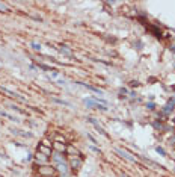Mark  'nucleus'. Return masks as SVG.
I'll list each match as a JSON object with an SVG mask.
<instances>
[{
    "instance_id": "nucleus-12",
    "label": "nucleus",
    "mask_w": 175,
    "mask_h": 177,
    "mask_svg": "<svg viewBox=\"0 0 175 177\" xmlns=\"http://www.w3.org/2000/svg\"><path fill=\"white\" fill-rule=\"evenodd\" d=\"M77 85H80V86H85V88H88L89 91H92V92H95V94H100V95H103L104 92L100 90V88H97V86H92V85H88V83H83V82H76Z\"/></svg>"
},
{
    "instance_id": "nucleus-25",
    "label": "nucleus",
    "mask_w": 175,
    "mask_h": 177,
    "mask_svg": "<svg viewBox=\"0 0 175 177\" xmlns=\"http://www.w3.org/2000/svg\"><path fill=\"white\" fill-rule=\"evenodd\" d=\"M0 12H9V9H8V6L5 3L0 2Z\"/></svg>"
},
{
    "instance_id": "nucleus-32",
    "label": "nucleus",
    "mask_w": 175,
    "mask_h": 177,
    "mask_svg": "<svg viewBox=\"0 0 175 177\" xmlns=\"http://www.w3.org/2000/svg\"><path fill=\"white\" fill-rule=\"evenodd\" d=\"M174 100H175V97H174Z\"/></svg>"
},
{
    "instance_id": "nucleus-26",
    "label": "nucleus",
    "mask_w": 175,
    "mask_h": 177,
    "mask_svg": "<svg viewBox=\"0 0 175 177\" xmlns=\"http://www.w3.org/2000/svg\"><path fill=\"white\" fill-rule=\"evenodd\" d=\"M95 109H98V111H103V112H106L107 111V108H106V104H97V108H95Z\"/></svg>"
},
{
    "instance_id": "nucleus-30",
    "label": "nucleus",
    "mask_w": 175,
    "mask_h": 177,
    "mask_svg": "<svg viewBox=\"0 0 175 177\" xmlns=\"http://www.w3.org/2000/svg\"><path fill=\"white\" fill-rule=\"evenodd\" d=\"M130 95H131V97H133V99H134V97H136V92H134V91H130Z\"/></svg>"
},
{
    "instance_id": "nucleus-13",
    "label": "nucleus",
    "mask_w": 175,
    "mask_h": 177,
    "mask_svg": "<svg viewBox=\"0 0 175 177\" xmlns=\"http://www.w3.org/2000/svg\"><path fill=\"white\" fill-rule=\"evenodd\" d=\"M141 159H142V161H144V162H145L146 165H150V166H153V168H154V170H162V168H163L162 165H159V164H157V162H153V161H151V159H146L145 156H142Z\"/></svg>"
},
{
    "instance_id": "nucleus-8",
    "label": "nucleus",
    "mask_w": 175,
    "mask_h": 177,
    "mask_svg": "<svg viewBox=\"0 0 175 177\" xmlns=\"http://www.w3.org/2000/svg\"><path fill=\"white\" fill-rule=\"evenodd\" d=\"M55 168H56V171H59L60 174H62V177H68V174H69V165H68V162L57 164V165H55Z\"/></svg>"
},
{
    "instance_id": "nucleus-2",
    "label": "nucleus",
    "mask_w": 175,
    "mask_h": 177,
    "mask_svg": "<svg viewBox=\"0 0 175 177\" xmlns=\"http://www.w3.org/2000/svg\"><path fill=\"white\" fill-rule=\"evenodd\" d=\"M68 165H69V170L73 171H78L83 165V157H71L68 159Z\"/></svg>"
},
{
    "instance_id": "nucleus-3",
    "label": "nucleus",
    "mask_w": 175,
    "mask_h": 177,
    "mask_svg": "<svg viewBox=\"0 0 175 177\" xmlns=\"http://www.w3.org/2000/svg\"><path fill=\"white\" fill-rule=\"evenodd\" d=\"M115 153H116V154H119L121 157H124L125 161L131 162V164H136V162H137V159L131 156V153L128 152V150H122V148H118V147H116V148H115Z\"/></svg>"
},
{
    "instance_id": "nucleus-4",
    "label": "nucleus",
    "mask_w": 175,
    "mask_h": 177,
    "mask_svg": "<svg viewBox=\"0 0 175 177\" xmlns=\"http://www.w3.org/2000/svg\"><path fill=\"white\" fill-rule=\"evenodd\" d=\"M33 161H35V164H36L38 166H41V165H47L48 161H50V157L46 156V154H42V153H39V152H36L33 154Z\"/></svg>"
},
{
    "instance_id": "nucleus-18",
    "label": "nucleus",
    "mask_w": 175,
    "mask_h": 177,
    "mask_svg": "<svg viewBox=\"0 0 175 177\" xmlns=\"http://www.w3.org/2000/svg\"><path fill=\"white\" fill-rule=\"evenodd\" d=\"M51 102L53 103H57V104H60V106H66V108H71V103L69 102H65V100H60V99H51Z\"/></svg>"
},
{
    "instance_id": "nucleus-21",
    "label": "nucleus",
    "mask_w": 175,
    "mask_h": 177,
    "mask_svg": "<svg viewBox=\"0 0 175 177\" xmlns=\"http://www.w3.org/2000/svg\"><path fill=\"white\" fill-rule=\"evenodd\" d=\"M41 144L47 145V147H50V148H53V141H50L48 138H44V139L41 141Z\"/></svg>"
},
{
    "instance_id": "nucleus-14",
    "label": "nucleus",
    "mask_w": 175,
    "mask_h": 177,
    "mask_svg": "<svg viewBox=\"0 0 175 177\" xmlns=\"http://www.w3.org/2000/svg\"><path fill=\"white\" fill-rule=\"evenodd\" d=\"M59 51L62 53L64 56H68V58H74V51H73L71 49H68L66 46H62V47L59 49Z\"/></svg>"
},
{
    "instance_id": "nucleus-28",
    "label": "nucleus",
    "mask_w": 175,
    "mask_h": 177,
    "mask_svg": "<svg viewBox=\"0 0 175 177\" xmlns=\"http://www.w3.org/2000/svg\"><path fill=\"white\" fill-rule=\"evenodd\" d=\"M89 148H91V150H94L95 153H101V150H100V148H97V147H94V145H89Z\"/></svg>"
},
{
    "instance_id": "nucleus-24",
    "label": "nucleus",
    "mask_w": 175,
    "mask_h": 177,
    "mask_svg": "<svg viewBox=\"0 0 175 177\" xmlns=\"http://www.w3.org/2000/svg\"><path fill=\"white\" fill-rule=\"evenodd\" d=\"M18 136H23V138H32L33 135L30 133V132H27V133H26V132H23V130H20V135Z\"/></svg>"
},
{
    "instance_id": "nucleus-9",
    "label": "nucleus",
    "mask_w": 175,
    "mask_h": 177,
    "mask_svg": "<svg viewBox=\"0 0 175 177\" xmlns=\"http://www.w3.org/2000/svg\"><path fill=\"white\" fill-rule=\"evenodd\" d=\"M88 121H89V123H92V124H94V127L95 129H97V132H98V133L100 135H103V136H106V138H109V135H107V132L106 130H104L100 124H98V123H97V120H95V118H92V117H89V118H88Z\"/></svg>"
},
{
    "instance_id": "nucleus-29",
    "label": "nucleus",
    "mask_w": 175,
    "mask_h": 177,
    "mask_svg": "<svg viewBox=\"0 0 175 177\" xmlns=\"http://www.w3.org/2000/svg\"><path fill=\"white\" fill-rule=\"evenodd\" d=\"M88 138H89V139L92 141V142H94V144H97V139H95V138H94L92 135H89V133H88Z\"/></svg>"
},
{
    "instance_id": "nucleus-5",
    "label": "nucleus",
    "mask_w": 175,
    "mask_h": 177,
    "mask_svg": "<svg viewBox=\"0 0 175 177\" xmlns=\"http://www.w3.org/2000/svg\"><path fill=\"white\" fill-rule=\"evenodd\" d=\"M65 154H66L68 159H71V157H83V154L78 152L77 147H74L73 144H68L66 145V153Z\"/></svg>"
},
{
    "instance_id": "nucleus-1",
    "label": "nucleus",
    "mask_w": 175,
    "mask_h": 177,
    "mask_svg": "<svg viewBox=\"0 0 175 177\" xmlns=\"http://www.w3.org/2000/svg\"><path fill=\"white\" fill-rule=\"evenodd\" d=\"M36 173L41 177H55L56 176V168H55V165H51V164L41 165V166L36 168Z\"/></svg>"
},
{
    "instance_id": "nucleus-23",
    "label": "nucleus",
    "mask_w": 175,
    "mask_h": 177,
    "mask_svg": "<svg viewBox=\"0 0 175 177\" xmlns=\"http://www.w3.org/2000/svg\"><path fill=\"white\" fill-rule=\"evenodd\" d=\"M146 109L148 111H155V103L154 102H148L146 103Z\"/></svg>"
},
{
    "instance_id": "nucleus-11",
    "label": "nucleus",
    "mask_w": 175,
    "mask_h": 177,
    "mask_svg": "<svg viewBox=\"0 0 175 177\" xmlns=\"http://www.w3.org/2000/svg\"><path fill=\"white\" fill-rule=\"evenodd\" d=\"M66 145L65 142H55L53 141V152H57V153H66Z\"/></svg>"
},
{
    "instance_id": "nucleus-7",
    "label": "nucleus",
    "mask_w": 175,
    "mask_h": 177,
    "mask_svg": "<svg viewBox=\"0 0 175 177\" xmlns=\"http://www.w3.org/2000/svg\"><path fill=\"white\" fill-rule=\"evenodd\" d=\"M0 90H2L3 92H6V94L9 95V97H12V99H17V100L23 102V103H26V102H27V100H26L24 97H21V95H20L18 92H14V91H11L9 88H6V86H0Z\"/></svg>"
},
{
    "instance_id": "nucleus-19",
    "label": "nucleus",
    "mask_w": 175,
    "mask_h": 177,
    "mask_svg": "<svg viewBox=\"0 0 175 177\" xmlns=\"http://www.w3.org/2000/svg\"><path fill=\"white\" fill-rule=\"evenodd\" d=\"M9 109L11 111H14V112H17V114H21V115H26V112L23 111V109H20L17 104H9Z\"/></svg>"
},
{
    "instance_id": "nucleus-6",
    "label": "nucleus",
    "mask_w": 175,
    "mask_h": 177,
    "mask_svg": "<svg viewBox=\"0 0 175 177\" xmlns=\"http://www.w3.org/2000/svg\"><path fill=\"white\" fill-rule=\"evenodd\" d=\"M51 161H53L55 164L53 165H57V164H65L66 162V154L64 153H57V152H53V154H51Z\"/></svg>"
},
{
    "instance_id": "nucleus-15",
    "label": "nucleus",
    "mask_w": 175,
    "mask_h": 177,
    "mask_svg": "<svg viewBox=\"0 0 175 177\" xmlns=\"http://www.w3.org/2000/svg\"><path fill=\"white\" fill-rule=\"evenodd\" d=\"M0 117H3V118H8V120H9V121H12V123H20V120L17 118V117H14V115L8 114V112H5V111H0Z\"/></svg>"
},
{
    "instance_id": "nucleus-20",
    "label": "nucleus",
    "mask_w": 175,
    "mask_h": 177,
    "mask_svg": "<svg viewBox=\"0 0 175 177\" xmlns=\"http://www.w3.org/2000/svg\"><path fill=\"white\" fill-rule=\"evenodd\" d=\"M32 49L35 50V51H41V49H42V46H41V42H36V41H32Z\"/></svg>"
},
{
    "instance_id": "nucleus-10",
    "label": "nucleus",
    "mask_w": 175,
    "mask_h": 177,
    "mask_svg": "<svg viewBox=\"0 0 175 177\" xmlns=\"http://www.w3.org/2000/svg\"><path fill=\"white\" fill-rule=\"evenodd\" d=\"M36 152H39V153H42V154H46V156H48V157H51V154H53V148H50V147H47V145H44V144H38V148H36Z\"/></svg>"
},
{
    "instance_id": "nucleus-17",
    "label": "nucleus",
    "mask_w": 175,
    "mask_h": 177,
    "mask_svg": "<svg viewBox=\"0 0 175 177\" xmlns=\"http://www.w3.org/2000/svg\"><path fill=\"white\" fill-rule=\"evenodd\" d=\"M83 103L88 106V108H91V109H95V108H97V104H98L97 102H94L92 99H85V100H83Z\"/></svg>"
},
{
    "instance_id": "nucleus-27",
    "label": "nucleus",
    "mask_w": 175,
    "mask_h": 177,
    "mask_svg": "<svg viewBox=\"0 0 175 177\" xmlns=\"http://www.w3.org/2000/svg\"><path fill=\"white\" fill-rule=\"evenodd\" d=\"M139 85H141V83H139L137 80H131V82H130V86H131V88H137Z\"/></svg>"
},
{
    "instance_id": "nucleus-16",
    "label": "nucleus",
    "mask_w": 175,
    "mask_h": 177,
    "mask_svg": "<svg viewBox=\"0 0 175 177\" xmlns=\"http://www.w3.org/2000/svg\"><path fill=\"white\" fill-rule=\"evenodd\" d=\"M148 30H150V32H151V33L154 35L155 38H159V39L162 38V32H160L159 29H157L155 26H151V24H150V26H148Z\"/></svg>"
},
{
    "instance_id": "nucleus-31",
    "label": "nucleus",
    "mask_w": 175,
    "mask_h": 177,
    "mask_svg": "<svg viewBox=\"0 0 175 177\" xmlns=\"http://www.w3.org/2000/svg\"><path fill=\"white\" fill-rule=\"evenodd\" d=\"M174 124H175V118H174Z\"/></svg>"
},
{
    "instance_id": "nucleus-22",
    "label": "nucleus",
    "mask_w": 175,
    "mask_h": 177,
    "mask_svg": "<svg viewBox=\"0 0 175 177\" xmlns=\"http://www.w3.org/2000/svg\"><path fill=\"white\" fill-rule=\"evenodd\" d=\"M155 152L159 153L160 156H166V150H164L163 147H160V145H159V147H155Z\"/></svg>"
}]
</instances>
